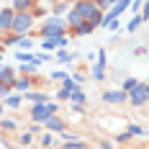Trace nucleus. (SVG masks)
I'll return each mask as SVG.
<instances>
[{
  "instance_id": "24",
  "label": "nucleus",
  "mask_w": 149,
  "mask_h": 149,
  "mask_svg": "<svg viewBox=\"0 0 149 149\" xmlns=\"http://www.w3.org/2000/svg\"><path fill=\"white\" fill-rule=\"evenodd\" d=\"M129 134L131 136H147V129L139 126V123H129Z\"/></svg>"
},
{
  "instance_id": "36",
  "label": "nucleus",
  "mask_w": 149,
  "mask_h": 149,
  "mask_svg": "<svg viewBox=\"0 0 149 149\" xmlns=\"http://www.w3.org/2000/svg\"><path fill=\"white\" fill-rule=\"evenodd\" d=\"M105 59H108V52L100 46V49H98V64H105Z\"/></svg>"
},
{
  "instance_id": "26",
  "label": "nucleus",
  "mask_w": 149,
  "mask_h": 149,
  "mask_svg": "<svg viewBox=\"0 0 149 149\" xmlns=\"http://www.w3.org/2000/svg\"><path fill=\"white\" fill-rule=\"evenodd\" d=\"M62 149H88V144H82L80 139H72V141H67V144H62Z\"/></svg>"
},
{
  "instance_id": "31",
  "label": "nucleus",
  "mask_w": 149,
  "mask_h": 149,
  "mask_svg": "<svg viewBox=\"0 0 149 149\" xmlns=\"http://www.w3.org/2000/svg\"><path fill=\"white\" fill-rule=\"evenodd\" d=\"M10 95V85H5V82H0V100H5Z\"/></svg>"
},
{
  "instance_id": "11",
  "label": "nucleus",
  "mask_w": 149,
  "mask_h": 149,
  "mask_svg": "<svg viewBox=\"0 0 149 149\" xmlns=\"http://www.w3.org/2000/svg\"><path fill=\"white\" fill-rule=\"evenodd\" d=\"M15 77H18V72H15L10 64H0V82H5V85H13Z\"/></svg>"
},
{
  "instance_id": "30",
  "label": "nucleus",
  "mask_w": 149,
  "mask_h": 149,
  "mask_svg": "<svg viewBox=\"0 0 149 149\" xmlns=\"http://www.w3.org/2000/svg\"><path fill=\"white\" fill-rule=\"evenodd\" d=\"M62 88H67V90H77V88H80V85L74 82V80H72V74H70L67 80H62Z\"/></svg>"
},
{
  "instance_id": "43",
  "label": "nucleus",
  "mask_w": 149,
  "mask_h": 149,
  "mask_svg": "<svg viewBox=\"0 0 149 149\" xmlns=\"http://www.w3.org/2000/svg\"><path fill=\"white\" fill-rule=\"evenodd\" d=\"M100 149H113V144L111 141H100Z\"/></svg>"
},
{
  "instance_id": "12",
  "label": "nucleus",
  "mask_w": 149,
  "mask_h": 149,
  "mask_svg": "<svg viewBox=\"0 0 149 149\" xmlns=\"http://www.w3.org/2000/svg\"><path fill=\"white\" fill-rule=\"evenodd\" d=\"M93 31H95V26H93L90 21H82V23H77L74 29H70V33H72V36H88Z\"/></svg>"
},
{
  "instance_id": "8",
  "label": "nucleus",
  "mask_w": 149,
  "mask_h": 149,
  "mask_svg": "<svg viewBox=\"0 0 149 149\" xmlns=\"http://www.w3.org/2000/svg\"><path fill=\"white\" fill-rule=\"evenodd\" d=\"M15 18V10L8 5V8H0V31L5 33V31H10V23H13Z\"/></svg>"
},
{
  "instance_id": "17",
  "label": "nucleus",
  "mask_w": 149,
  "mask_h": 149,
  "mask_svg": "<svg viewBox=\"0 0 149 149\" xmlns=\"http://www.w3.org/2000/svg\"><path fill=\"white\" fill-rule=\"evenodd\" d=\"M70 8H72V5H70L67 0H59V3H54V5H52V15H59V18H64V15L70 13Z\"/></svg>"
},
{
  "instance_id": "40",
  "label": "nucleus",
  "mask_w": 149,
  "mask_h": 149,
  "mask_svg": "<svg viewBox=\"0 0 149 149\" xmlns=\"http://www.w3.org/2000/svg\"><path fill=\"white\" fill-rule=\"evenodd\" d=\"M72 80L77 82V85H80V88H82V82H85V74H80V72H77V74H72Z\"/></svg>"
},
{
  "instance_id": "34",
  "label": "nucleus",
  "mask_w": 149,
  "mask_h": 149,
  "mask_svg": "<svg viewBox=\"0 0 149 149\" xmlns=\"http://www.w3.org/2000/svg\"><path fill=\"white\" fill-rule=\"evenodd\" d=\"M129 10H131V13H139V10H141V0H131V5H129Z\"/></svg>"
},
{
  "instance_id": "50",
  "label": "nucleus",
  "mask_w": 149,
  "mask_h": 149,
  "mask_svg": "<svg viewBox=\"0 0 149 149\" xmlns=\"http://www.w3.org/2000/svg\"><path fill=\"white\" fill-rule=\"evenodd\" d=\"M147 90H149V82H147Z\"/></svg>"
},
{
  "instance_id": "20",
  "label": "nucleus",
  "mask_w": 149,
  "mask_h": 149,
  "mask_svg": "<svg viewBox=\"0 0 149 149\" xmlns=\"http://www.w3.org/2000/svg\"><path fill=\"white\" fill-rule=\"evenodd\" d=\"M72 59H74L72 52H67V49H57V62H59V64H67V62H72Z\"/></svg>"
},
{
  "instance_id": "45",
  "label": "nucleus",
  "mask_w": 149,
  "mask_h": 149,
  "mask_svg": "<svg viewBox=\"0 0 149 149\" xmlns=\"http://www.w3.org/2000/svg\"><path fill=\"white\" fill-rule=\"evenodd\" d=\"M108 3H111V5H116V3H118V0H108Z\"/></svg>"
},
{
  "instance_id": "28",
  "label": "nucleus",
  "mask_w": 149,
  "mask_h": 149,
  "mask_svg": "<svg viewBox=\"0 0 149 149\" xmlns=\"http://www.w3.org/2000/svg\"><path fill=\"white\" fill-rule=\"evenodd\" d=\"M136 85H139V80H136V77H126V80H123V88H121V90H126V93H131V90H134Z\"/></svg>"
},
{
  "instance_id": "32",
  "label": "nucleus",
  "mask_w": 149,
  "mask_h": 149,
  "mask_svg": "<svg viewBox=\"0 0 149 149\" xmlns=\"http://www.w3.org/2000/svg\"><path fill=\"white\" fill-rule=\"evenodd\" d=\"M105 29H111V31H118V29H121V18H113V21H108V23H105Z\"/></svg>"
},
{
  "instance_id": "21",
  "label": "nucleus",
  "mask_w": 149,
  "mask_h": 149,
  "mask_svg": "<svg viewBox=\"0 0 149 149\" xmlns=\"http://www.w3.org/2000/svg\"><path fill=\"white\" fill-rule=\"evenodd\" d=\"M141 23H144V21H141V15H139V13H136V15H131V21L126 23V31H129V33H134V31L139 29Z\"/></svg>"
},
{
  "instance_id": "6",
  "label": "nucleus",
  "mask_w": 149,
  "mask_h": 149,
  "mask_svg": "<svg viewBox=\"0 0 149 149\" xmlns=\"http://www.w3.org/2000/svg\"><path fill=\"white\" fill-rule=\"evenodd\" d=\"M70 44V36L67 33H59V36H46L41 41V52H57V49H67Z\"/></svg>"
},
{
  "instance_id": "7",
  "label": "nucleus",
  "mask_w": 149,
  "mask_h": 149,
  "mask_svg": "<svg viewBox=\"0 0 149 149\" xmlns=\"http://www.w3.org/2000/svg\"><path fill=\"white\" fill-rule=\"evenodd\" d=\"M103 103H111V105L129 103V93H126V90H105L103 93Z\"/></svg>"
},
{
  "instance_id": "35",
  "label": "nucleus",
  "mask_w": 149,
  "mask_h": 149,
  "mask_svg": "<svg viewBox=\"0 0 149 149\" xmlns=\"http://www.w3.org/2000/svg\"><path fill=\"white\" fill-rule=\"evenodd\" d=\"M52 144H54V136H52V134L41 136V147H52Z\"/></svg>"
},
{
  "instance_id": "3",
  "label": "nucleus",
  "mask_w": 149,
  "mask_h": 149,
  "mask_svg": "<svg viewBox=\"0 0 149 149\" xmlns=\"http://www.w3.org/2000/svg\"><path fill=\"white\" fill-rule=\"evenodd\" d=\"M33 26H36L33 13H31V10H21V13H15L13 23H10V31H13V33H21V36H26V33L33 31Z\"/></svg>"
},
{
  "instance_id": "37",
  "label": "nucleus",
  "mask_w": 149,
  "mask_h": 149,
  "mask_svg": "<svg viewBox=\"0 0 149 149\" xmlns=\"http://www.w3.org/2000/svg\"><path fill=\"white\" fill-rule=\"evenodd\" d=\"M93 3H95V5H98V8H100V10H108V8H111V3H108V0H93Z\"/></svg>"
},
{
  "instance_id": "29",
  "label": "nucleus",
  "mask_w": 149,
  "mask_h": 149,
  "mask_svg": "<svg viewBox=\"0 0 149 149\" xmlns=\"http://www.w3.org/2000/svg\"><path fill=\"white\" fill-rule=\"evenodd\" d=\"M31 13H33V18H39V15H46V13H49V10H46L44 5H39V3H36V5L31 8Z\"/></svg>"
},
{
  "instance_id": "13",
  "label": "nucleus",
  "mask_w": 149,
  "mask_h": 149,
  "mask_svg": "<svg viewBox=\"0 0 149 149\" xmlns=\"http://www.w3.org/2000/svg\"><path fill=\"white\" fill-rule=\"evenodd\" d=\"M39 70H41V67H39L36 62H26V64H18L15 72H18V74H26V77H33V74H39Z\"/></svg>"
},
{
  "instance_id": "48",
  "label": "nucleus",
  "mask_w": 149,
  "mask_h": 149,
  "mask_svg": "<svg viewBox=\"0 0 149 149\" xmlns=\"http://www.w3.org/2000/svg\"><path fill=\"white\" fill-rule=\"evenodd\" d=\"M3 49H5V46H3V44H0V54H3Z\"/></svg>"
},
{
  "instance_id": "41",
  "label": "nucleus",
  "mask_w": 149,
  "mask_h": 149,
  "mask_svg": "<svg viewBox=\"0 0 149 149\" xmlns=\"http://www.w3.org/2000/svg\"><path fill=\"white\" fill-rule=\"evenodd\" d=\"M129 139H131V134H129V131H123V134H118V141H121V144H123V141H129Z\"/></svg>"
},
{
  "instance_id": "47",
  "label": "nucleus",
  "mask_w": 149,
  "mask_h": 149,
  "mask_svg": "<svg viewBox=\"0 0 149 149\" xmlns=\"http://www.w3.org/2000/svg\"><path fill=\"white\" fill-rule=\"evenodd\" d=\"M67 3H70V5H72V3H77V0H67Z\"/></svg>"
},
{
  "instance_id": "19",
  "label": "nucleus",
  "mask_w": 149,
  "mask_h": 149,
  "mask_svg": "<svg viewBox=\"0 0 149 149\" xmlns=\"http://www.w3.org/2000/svg\"><path fill=\"white\" fill-rule=\"evenodd\" d=\"M70 100H72L74 105H85V103H88V95L82 93V88H77V90H72V95H70Z\"/></svg>"
},
{
  "instance_id": "15",
  "label": "nucleus",
  "mask_w": 149,
  "mask_h": 149,
  "mask_svg": "<svg viewBox=\"0 0 149 149\" xmlns=\"http://www.w3.org/2000/svg\"><path fill=\"white\" fill-rule=\"evenodd\" d=\"M36 3L39 0H10V8H13L15 13H21V10H31Z\"/></svg>"
},
{
  "instance_id": "51",
  "label": "nucleus",
  "mask_w": 149,
  "mask_h": 149,
  "mask_svg": "<svg viewBox=\"0 0 149 149\" xmlns=\"http://www.w3.org/2000/svg\"><path fill=\"white\" fill-rule=\"evenodd\" d=\"M0 36H3V31H0Z\"/></svg>"
},
{
  "instance_id": "39",
  "label": "nucleus",
  "mask_w": 149,
  "mask_h": 149,
  "mask_svg": "<svg viewBox=\"0 0 149 149\" xmlns=\"http://www.w3.org/2000/svg\"><path fill=\"white\" fill-rule=\"evenodd\" d=\"M52 77H54V80H67V77H70V74L64 72V70H57V72L52 74Z\"/></svg>"
},
{
  "instance_id": "27",
  "label": "nucleus",
  "mask_w": 149,
  "mask_h": 149,
  "mask_svg": "<svg viewBox=\"0 0 149 149\" xmlns=\"http://www.w3.org/2000/svg\"><path fill=\"white\" fill-rule=\"evenodd\" d=\"M70 95H72V90H67V88H59V90H57V100H59V103H67Z\"/></svg>"
},
{
  "instance_id": "38",
  "label": "nucleus",
  "mask_w": 149,
  "mask_h": 149,
  "mask_svg": "<svg viewBox=\"0 0 149 149\" xmlns=\"http://www.w3.org/2000/svg\"><path fill=\"white\" fill-rule=\"evenodd\" d=\"M31 139H33V134H31V131H26V134H21V144L26 147V144H31Z\"/></svg>"
},
{
  "instance_id": "49",
  "label": "nucleus",
  "mask_w": 149,
  "mask_h": 149,
  "mask_svg": "<svg viewBox=\"0 0 149 149\" xmlns=\"http://www.w3.org/2000/svg\"><path fill=\"white\" fill-rule=\"evenodd\" d=\"M0 64H3V54H0Z\"/></svg>"
},
{
  "instance_id": "25",
  "label": "nucleus",
  "mask_w": 149,
  "mask_h": 149,
  "mask_svg": "<svg viewBox=\"0 0 149 149\" xmlns=\"http://www.w3.org/2000/svg\"><path fill=\"white\" fill-rule=\"evenodd\" d=\"M49 59H52V52H39V54H33V62H36L39 67H41L44 62H49Z\"/></svg>"
},
{
  "instance_id": "14",
  "label": "nucleus",
  "mask_w": 149,
  "mask_h": 149,
  "mask_svg": "<svg viewBox=\"0 0 149 149\" xmlns=\"http://www.w3.org/2000/svg\"><path fill=\"white\" fill-rule=\"evenodd\" d=\"M23 100H31V103H46V100H52V95H46V93H36V90H29V93H23Z\"/></svg>"
},
{
  "instance_id": "46",
  "label": "nucleus",
  "mask_w": 149,
  "mask_h": 149,
  "mask_svg": "<svg viewBox=\"0 0 149 149\" xmlns=\"http://www.w3.org/2000/svg\"><path fill=\"white\" fill-rule=\"evenodd\" d=\"M46 3H52V5H54V3H59V0H46Z\"/></svg>"
},
{
  "instance_id": "1",
  "label": "nucleus",
  "mask_w": 149,
  "mask_h": 149,
  "mask_svg": "<svg viewBox=\"0 0 149 149\" xmlns=\"http://www.w3.org/2000/svg\"><path fill=\"white\" fill-rule=\"evenodd\" d=\"M72 8L77 10V15H80L82 21H90L95 29L103 26V10H100L93 0H77V3H72Z\"/></svg>"
},
{
  "instance_id": "44",
  "label": "nucleus",
  "mask_w": 149,
  "mask_h": 149,
  "mask_svg": "<svg viewBox=\"0 0 149 149\" xmlns=\"http://www.w3.org/2000/svg\"><path fill=\"white\" fill-rule=\"evenodd\" d=\"M3 108H5V103H0V116H3Z\"/></svg>"
},
{
  "instance_id": "33",
  "label": "nucleus",
  "mask_w": 149,
  "mask_h": 149,
  "mask_svg": "<svg viewBox=\"0 0 149 149\" xmlns=\"http://www.w3.org/2000/svg\"><path fill=\"white\" fill-rule=\"evenodd\" d=\"M139 15H141V21H144V23H147V21H149V0H147V3H144V8L139 10Z\"/></svg>"
},
{
  "instance_id": "9",
  "label": "nucleus",
  "mask_w": 149,
  "mask_h": 149,
  "mask_svg": "<svg viewBox=\"0 0 149 149\" xmlns=\"http://www.w3.org/2000/svg\"><path fill=\"white\" fill-rule=\"evenodd\" d=\"M31 85H33V80H31V77L18 74V77L13 80V85H10V90H15V93H21V95H23V93H29V90H31Z\"/></svg>"
},
{
  "instance_id": "23",
  "label": "nucleus",
  "mask_w": 149,
  "mask_h": 149,
  "mask_svg": "<svg viewBox=\"0 0 149 149\" xmlns=\"http://www.w3.org/2000/svg\"><path fill=\"white\" fill-rule=\"evenodd\" d=\"M15 62H21V64H26V62H33V52H15Z\"/></svg>"
},
{
  "instance_id": "42",
  "label": "nucleus",
  "mask_w": 149,
  "mask_h": 149,
  "mask_svg": "<svg viewBox=\"0 0 149 149\" xmlns=\"http://www.w3.org/2000/svg\"><path fill=\"white\" fill-rule=\"evenodd\" d=\"M29 131H31V134H39V131H41V123H31Z\"/></svg>"
},
{
  "instance_id": "16",
  "label": "nucleus",
  "mask_w": 149,
  "mask_h": 149,
  "mask_svg": "<svg viewBox=\"0 0 149 149\" xmlns=\"http://www.w3.org/2000/svg\"><path fill=\"white\" fill-rule=\"evenodd\" d=\"M90 77H93L95 82H103V80H105V64L93 62V67H90Z\"/></svg>"
},
{
  "instance_id": "4",
  "label": "nucleus",
  "mask_w": 149,
  "mask_h": 149,
  "mask_svg": "<svg viewBox=\"0 0 149 149\" xmlns=\"http://www.w3.org/2000/svg\"><path fill=\"white\" fill-rule=\"evenodd\" d=\"M57 113H59V103H52V100L31 105V121L33 123H44L49 116H57Z\"/></svg>"
},
{
  "instance_id": "10",
  "label": "nucleus",
  "mask_w": 149,
  "mask_h": 149,
  "mask_svg": "<svg viewBox=\"0 0 149 149\" xmlns=\"http://www.w3.org/2000/svg\"><path fill=\"white\" fill-rule=\"evenodd\" d=\"M41 126H44L46 131H54V134H62V131H64V121L59 118V113H57V116H49Z\"/></svg>"
},
{
  "instance_id": "2",
  "label": "nucleus",
  "mask_w": 149,
  "mask_h": 149,
  "mask_svg": "<svg viewBox=\"0 0 149 149\" xmlns=\"http://www.w3.org/2000/svg\"><path fill=\"white\" fill-rule=\"evenodd\" d=\"M59 33H67V21L59 18V15H49L44 23L39 26V36L46 39V36H59Z\"/></svg>"
},
{
  "instance_id": "18",
  "label": "nucleus",
  "mask_w": 149,
  "mask_h": 149,
  "mask_svg": "<svg viewBox=\"0 0 149 149\" xmlns=\"http://www.w3.org/2000/svg\"><path fill=\"white\" fill-rule=\"evenodd\" d=\"M3 103L8 105V108H13V111H18V108H21V103H23V95H21V93H15V95H8Z\"/></svg>"
},
{
  "instance_id": "5",
  "label": "nucleus",
  "mask_w": 149,
  "mask_h": 149,
  "mask_svg": "<svg viewBox=\"0 0 149 149\" xmlns=\"http://www.w3.org/2000/svg\"><path fill=\"white\" fill-rule=\"evenodd\" d=\"M129 103L134 108H141V105L149 103V90H147V82H139L131 93H129Z\"/></svg>"
},
{
  "instance_id": "22",
  "label": "nucleus",
  "mask_w": 149,
  "mask_h": 149,
  "mask_svg": "<svg viewBox=\"0 0 149 149\" xmlns=\"http://www.w3.org/2000/svg\"><path fill=\"white\" fill-rule=\"evenodd\" d=\"M0 129L3 131H15L18 129V121L15 118H0Z\"/></svg>"
}]
</instances>
